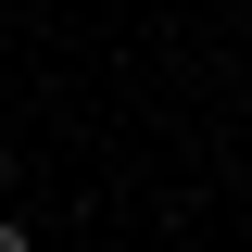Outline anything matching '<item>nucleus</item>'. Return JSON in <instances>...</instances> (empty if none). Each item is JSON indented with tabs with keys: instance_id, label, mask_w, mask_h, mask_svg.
I'll use <instances>...</instances> for the list:
<instances>
[{
	"instance_id": "1",
	"label": "nucleus",
	"mask_w": 252,
	"mask_h": 252,
	"mask_svg": "<svg viewBox=\"0 0 252 252\" xmlns=\"http://www.w3.org/2000/svg\"><path fill=\"white\" fill-rule=\"evenodd\" d=\"M0 252H26V227H13V215H0Z\"/></svg>"
},
{
	"instance_id": "2",
	"label": "nucleus",
	"mask_w": 252,
	"mask_h": 252,
	"mask_svg": "<svg viewBox=\"0 0 252 252\" xmlns=\"http://www.w3.org/2000/svg\"><path fill=\"white\" fill-rule=\"evenodd\" d=\"M0 177H13V152H0Z\"/></svg>"
}]
</instances>
